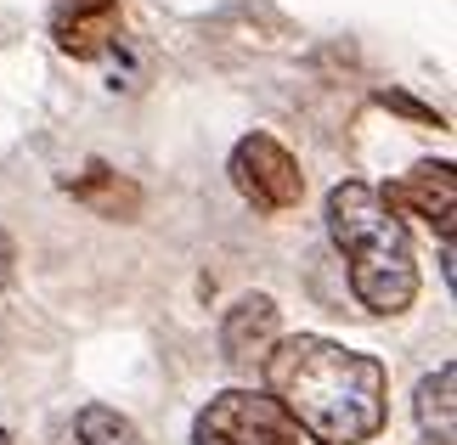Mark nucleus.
I'll list each match as a JSON object with an SVG mask.
<instances>
[{
  "mask_svg": "<svg viewBox=\"0 0 457 445\" xmlns=\"http://www.w3.org/2000/svg\"><path fill=\"white\" fill-rule=\"evenodd\" d=\"M260 367H266L271 400L316 445H367L390 417V372L378 355L345 350L316 333H294L277 338Z\"/></svg>",
  "mask_w": 457,
  "mask_h": 445,
  "instance_id": "f257e3e1",
  "label": "nucleus"
},
{
  "mask_svg": "<svg viewBox=\"0 0 457 445\" xmlns=\"http://www.w3.org/2000/svg\"><path fill=\"white\" fill-rule=\"evenodd\" d=\"M328 237L350 265V288L373 316H401L418 299V254L401 215H390L378 186L339 181L328 192Z\"/></svg>",
  "mask_w": 457,
  "mask_h": 445,
  "instance_id": "f03ea898",
  "label": "nucleus"
},
{
  "mask_svg": "<svg viewBox=\"0 0 457 445\" xmlns=\"http://www.w3.org/2000/svg\"><path fill=\"white\" fill-rule=\"evenodd\" d=\"M192 445H300V429H294V417L271 395L226 389V395H215L198 412Z\"/></svg>",
  "mask_w": 457,
  "mask_h": 445,
  "instance_id": "7ed1b4c3",
  "label": "nucleus"
},
{
  "mask_svg": "<svg viewBox=\"0 0 457 445\" xmlns=\"http://www.w3.org/2000/svg\"><path fill=\"white\" fill-rule=\"evenodd\" d=\"M226 169H232L237 198L254 203L260 215H283V209H294L305 198V175H300V164H294V152L277 136H266V130L243 136L232 147V164Z\"/></svg>",
  "mask_w": 457,
  "mask_h": 445,
  "instance_id": "20e7f679",
  "label": "nucleus"
},
{
  "mask_svg": "<svg viewBox=\"0 0 457 445\" xmlns=\"http://www.w3.org/2000/svg\"><path fill=\"white\" fill-rule=\"evenodd\" d=\"M378 198H384L390 215H418V220H429L435 231H441V243H452V226H457V175H452L446 158H441V164L407 169L401 181L384 186Z\"/></svg>",
  "mask_w": 457,
  "mask_h": 445,
  "instance_id": "39448f33",
  "label": "nucleus"
},
{
  "mask_svg": "<svg viewBox=\"0 0 457 445\" xmlns=\"http://www.w3.org/2000/svg\"><path fill=\"white\" fill-rule=\"evenodd\" d=\"M277 338H283V316H277L271 293H243L220 322V350L232 367H260Z\"/></svg>",
  "mask_w": 457,
  "mask_h": 445,
  "instance_id": "423d86ee",
  "label": "nucleus"
},
{
  "mask_svg": "<svg viewBox=\"0 0 457 445\" xmlns=\"http://www.w3.org/2000/svg\"><path fill=\"white\" fill-rule=\"evenodd\" d=\"M113 23H119V0H57L51 6V40L79 62H91L113 45Z\"/></svg>",
  "mask_w": 457,
  "mask_h": 445,
  "instance_id": "0eeeda50",
  "label": "nucleus"
},
{
  "mask_svg": "<svg viewBox=\"0 0 457 445\" xmlns=\"http://www.w3.org/2000/svg\"><path fill=\"white\" fill-rule=\"evenodd\" d=\"M62 192L102 220H136L142 215V186H136L130 175L108 169V164H85L74 181H62Z\"/></svg>",
  "mask_w": 457,
  "mask_h": 445,
  "instance_id": "6e6552de",
  "label": "nucleus"
},
{
  "mask_svg": "<svg viewBox=\"0 0 457 445\" xmlns=\"http://www.w3.org/2000/svg\"><path fill=\"white\" fill-rule=\"evenodd\" d=\"M457 367L446 361L441 372H429L424 383H418V429H424V445H457Z\"/></svg>",
  "mask_w": 457,
  "mask_h": 445,
  "instance_id": "1a4fd4ad",
  "label": "nucleus"
},
{
  "mask_svg": "<svg viewBox=\"0 0 457 445\" xmlns=\"http://www.w3.org/2000/svg\"><path fill=\"white\" fill-rule=\"evenodd\" d=\"M74 429H79V445H147L142 429L125 412H113V406H85L74 417Z\"/></svg>",
  "mask_w": 457,
  "mask_h": 445,
  "instance_id": "9d476101",
  "label": "nucleus"
},
{
  "mask_svg": "<svg viewBox=\"0 0 457 445\" xmlns=\"http://www.w3.org/2000/svg\"><path fill=\"white\" fill-rule=\"evenodd\" d=\"M373 102H378V108H390V113H401V119H412V124H424V130H429V124L441 130V113H435V108H424V102H418V96H407V91H378Z\"/></svg>",
  "mask_w": 457,
  "mask_h": 445,
  "instance_id": "9b49d317",
  "label": "nucleus"
},
{
  "mask_svg": "<svg viewBox=\"0 0 457 445\" xmlns=\"http://www.w3.org/2000/svg\"><path fill=\"white\" fill-rule=\"evenodd\" d=\"M0 276H12V237L0 231Z\"/></svg>",
  "mask_w": 457,
  "mask_h": 445,
  "instance_id": "f8f14e48",
  "label": "nucleus"
},
{
  "mask_svg": "<svg viewBox=\"0 0 457 445\" xmlns=\"http://www.w3.org/2000/svg\"><path fill=\"white\" fill-rule=\"evenodd\" d=\"M0 445H12V440H6V429H0Z\"/></svg>",
  "mask_w": 457,
  "mask_h": 445,
  "instance_id": "ddd939ff",
  "label": "nucleus"
}]
</instances>
